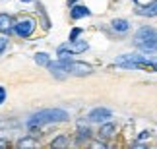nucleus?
<instances>
[{"label":"nucleus","mask_w":157,"mask_h":149,"mask_svg":"<svg viewBox=\"0 0 157 149\" xmlns=\"http://www.w3.org/2000/svg\"><path fill=\"white\" fill-rule=\"evenodd\" d=\"M114 64L126 70H142V72H157V58L144 54H122L117 56Z\"/></svg>","instance_id":"1"},{"label":"nucleus","mask_w":157,"mask_h":149,"mask_svg":"<svg viewBox=\"0 0 157 149\" xmlns=\"http://www.w3.org/2000/svg\"><path fill=\"white\" fill-rule=\"evenodd\" d=\"M49 70L52 74H70V76H86V74H91L93 68L86 62H76V60H62L60 58L58 62L49 64Z\"/></svg>","instance_id":"2"},{"label":"nucleus","mask_w":157,"mask_h":149,"mask_svg":"<svg viewBox=\"0 0 157 149\" xmlns=\"http://www.w3.org/2000/svg\"><path fill=\"white\" fill-rule=\"evenodd\" d=\"M68 120V112L62 109H45L39 110L27 120V128H35V126H43V124H52V122H64Z\"/></svg>","instance_id":"3"},{"label":"nucleus","mask_w":157,"mask_h":149,"mask_svg":"<svg viewBox=\"0 0 157 149\" xmlns=\"http://www.w3.org/2000/svg\"><path fill=\"white\" fill-rule=\"evenodd\" d=\"M134 45L140 50L146 52H155L157 50V31L153 27H142L134 35Z\"/></svg>","instance_id":"4"},{"label":"nucleus","mask_w":157,"mask_h":149,"mask_svg":"<svg viewBox=\"0 0 157 149\" xmlns=\"http://www.w3.org/2000/svg\"><path fill=\"white\" fill-rule=\"evenodd\" d=\"M87 43L86 41H70V43H64V45H60L58 47V50H56V54L58 58H62V60H68V56L70 54H80V52H86L87 50Z\"/></svg>","instance_id":"5"},{"label":"nucleus","mask_w":157,"mask_h":149,"mask_svg":"<svg viewBox=\"0 0 157 149\" xmlns=\"http://www.w3.org/2000/svg\"><path fill=\"white\" fill-rule=\"evenodd\" d=\"M14 31L20 35V37H29V35L35 31V20L33 17H21L14 25Z\"/></svg>","instance_id":"6"},{"label":"nucleus","mask_w":157,"mask_h":149,"mask_svg":"<svg viewBox=\"0 0 157 149\" xmlns=\"http://www.w3.org/2000/svg\"><path fill=\"white\" fill-rule=\"evenodd\" d=\"M111 116H113V112L109 110V109H105V106H97V109H93L87 114V118L91 122H107Z\"/></svg>","instance_id":"7"},{"label":"nucleus","mask_w":157,"mask_h":149,"mask_svg":"<svg viewBox=\"0 0 157 149\" xmlns=\"http://www.w3.org/2000/svg\"><path fill=\"white\" fill-rule=\"evenodd\" d=\"M138 16H144V17H155L157 16V0H153V2H149L146 6H140V8L136 10Z\"/></svg>","instance_id":"8"},{"label":"nucleus","mask_w":157,"mask_h":149,"mask_svg":"<svg viewBox=\"0 0 157 149\" xmlns=\"http://www.w3.org/2000/svg\"><path fill=\"white\" fill-rule=\"evenodd\" d=\"M12 29V20L8 14H0V33H10Z\"/></svg>","instance_id":"9"},{"label":"nucleus","mask_w":157,"mask_h":149,"mask_svg":"<svg viewBox=\"0 0 157 149\" xmlns=\"http://www.w3.org/2000/svg\"><path fill=\"white\" fill-rule=\"evenodd\" d=\"M89 14H91V12H89L86 6H74V8H72V17H74V20H80V17H87Z\"/></svg>","instance_id":"10"},{"label":"nucleus","mask_w":157,"mask_h":149,"mask_svg":"<svg viewBox=\"0 0 157 149\" xmlns=\"http://www.w3.org/2000/svg\"><path fill=\"white\" fill-rule=\"evenodd\" d=\"M113 29L114 31H120V33H124V31H128V27H130V23L126 21V20H113Z\"/></svg>","instance_id":"11"},{"label":"nucleus","mask_w":157,"mask_h":149,"mask_svg":"<svg viewBox=\"0 0 157 149\" xmlns=\"http://www.w3.org/2000/svg\"><path fill=\"white\" fill-rule=\"evenodd\" d=\"M35 62L41 64V66H49V64H51L49 54H47V52H37V54H35Z\"/></svg>","instance_id":"12"},{"label":"nucleus","mask_w":157,"mask_h":149,"mask_svg":"<svg viewBox=\"0 0 157 149\" xmlns=\"http://www.w3.org/2000/svg\"><path fill=\"white\" fill-rule=\"evenodd\" d=\"M113 132H114V126L113 124H105L103 128H101V136H103V138H109V136H113Z\"/></svg>","instance_id":"13"},{"label":"nucleus","mask_w":157,"mask_h":149,"mask_svg":"<svg viewBox=\"0 0 157 149\" xmlns=\"http://www.w3.org/2000/svg\"><path fill=\"white\" fill-rule=\"evenodd\" d=\"M6 47H8V39H4V37H0V54L6 50Z\"/></svg>","instance_id":"14"},{"label":"nucleus","mask_w":157,"mask_h":149,"mask_svg":"<svg viewBox=\"0 0 157 149\" xmlns=\"http://www.w3.org/2000/svg\"><path fill=\"white\" fill-rule=\"evenodd\" d=\"M4 99H6V89H4L2 85H0V105L4 103Z\"/></svg>","instance_id":"15"},{"label":"nucleus","mask_w":157,"mask_h":149,"mask_svg":"<svg viewBox=\"0 0 157 149\" xmlns=\"http://www.w3.org/2000/svg\"><path fill=\"white\" fill-rule=\"evenodd\" d=\"M78 35H80V29H74V31L70 33V41H74V39L78 37Z\"/></svg>","instance_id":"16"},{"label":"nucleus","mask_w":157,"mask_h":149,"mask_svg":"<svg viewBox=\"0 0 157 149\" xmlns=\"http://www.w3.org/2000/svg\"><path fill=\"white\" fill-rule=\"evenodd\" d=\"M0 145H2V147H4V145H6V141H4V140H0Z\"/></svg>","instance_id":"17"},{"label":"nucleus","mask_w":157,"mask_h":149,"mask_svg":"<svg viewBox=\"0 0 157 149\" xmlns=\"http://www.w3.org/2000/svg\"><path fill=\"white\" fill-rule=\"evenodd\" d=\"M21 2H33V0H21Z\"/></svg>","instance_id":"18"},{"label":"nucleus","mask_w":157,"mask_h":149,"mask_svg":"<svg viewBox=\"0 0 157 149\" xmlns=\"http://www.w3.org/2000/svg\"><path fill=\"white\" fill-rule=\"evenodd\" d=\"M72 2H76V0H70V4H72Z\"/></svg>","instance_id":"19"}]
</instances>
